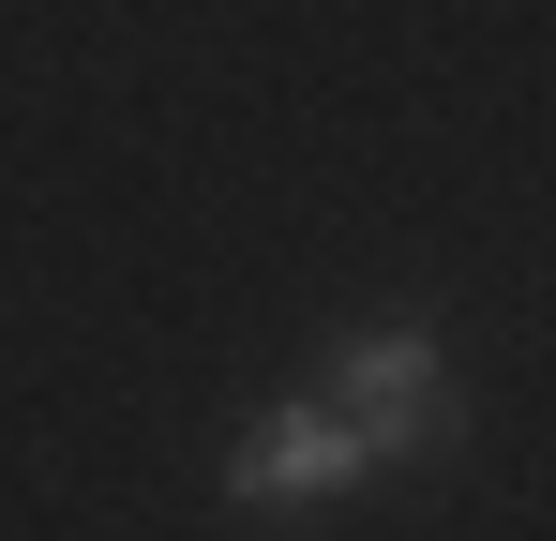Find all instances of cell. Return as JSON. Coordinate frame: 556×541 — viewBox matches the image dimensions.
Returning a JSON list of instances; mask_svg holds the SVG:
<instances>
[{
    "label": "cell",
    "instance_id": "cell-1",
    "mask_svg": "<svg viewBox=\"0 0 556 541\" xmlns=\"http://www.w3.org/2000/svg\"><path fill=\"white\" fill-rule=\"evenodd\" d=\"M331 422H346L376 466L452 451V361H437V331H406V316L346 331V361H331Z\"/></svg>",
    "mask_w": 556,
    "mask_h": 541
},
{
    "label": "cell",
    "instance_id": "cell-2",
    "mask_svg": "<svg viewBox=\"0 0 556 541\" xmlns=\"http://www.w3.org/2000/svg\"><path fill=\"white\" fill-rule=\"evenodd\" d=\"M376 451L331 422V391L316 406H271V422H241V451H226V496L241 512H301V496H362Z\"/></svg>",
    "mask_w": 556,
    "mask_h": 541
}]
</instances>
